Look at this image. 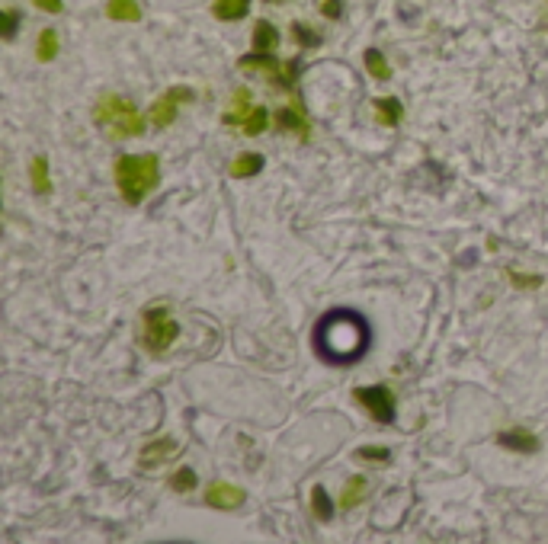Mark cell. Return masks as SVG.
<instances>
[{"label": "cell", "instance_id": "ffe728a7", "mask_svg": "<svg viewBox=\"0 0 548 544\" xmlns=\"http://www.w3.org/2000/svg\"><path fill=\"white\" fill-rule=\"evenodd\" d=\"M266 128H270V109H266V106H253L251 115H247V122H244V134L257 138V134H263Z\"/></svg>", "mask_w": 548, "mask_h": 544}, {"label": "cell", "instance_id": "7c38bea8", "mask_svg": "<svg viewBox=\"0 0 548 544\" xmlns=\"http://www.w3.org/2000/svg\"><path fill=\"white\" fill-rule=\"evenodd\" d=\"M276 45H279V29L270 23V19H257V26H253V51L273 55Z\"/></svg>", "mask_w": 548, "mask_h": 544}, {"label": "cell", "instance_id": "f1b7e54d", "mask_svg": "<svg viewBox=\"0 0 548 544\" xmlns=\"http://www.w3.org/2000/svg\"><path fill=\"white\" fill-rule=\"evenodd\" d=\"M36 6H39L42 13H61L65 10V4H61V0H33Z\"/></svg>", "mask_w": 548, "mask_h": 544}, {"label": "cell", "instance_id": "8992f818", "mask_svg": "<svg viewBox=\"0 0 548 544\" xmlns=\"http://www.w3.org/2000/svg\"><path fill=\"white\" fill-rule=\"evenodd\" d=\"M353 400L362 403L369 410L379 426H394L398 420V403H394V390L388 384H369V388H356L353 390Z\"/></svg>", "mask_w": 548, "mask_h": 544}, {"label": "cell", "instance_id": "9a60e30c", "mask_svg": "<svg viewBox=\"0 0 548 544\" xmlns=\"http://www.w3.org/2000/svg\"><path fill=\"white\" fill-rule=\"evenodd\" d=\"M247 10H251V0H215L212 4L215 19H221V23H238L247 16Z\"/></svg>", "mask_w": 548, "mask_h": 544}, {"label": "cell", "instance_id": "7a4b0ae2", "mask_svg": "<svg viewBox=\"0 0 548 544\" xmlns=\"http://www.w3.org/2000/svg\"><path fill=\"white\" fill-rule=\"evenodd\" d=\"M119 196L129 205H142L161 186V157L157 154H122L116 160Z\"/></svg>", "mask_w": 548, "mask_h": 544}, {"label": "cell", "instance_id": "277c9868", "mask_svg": "<svg viewBox=\"0 0 548 544\" xmlns=\"http://www.w3.org/2000/svg\"><path fill=\"white\" fill-rule=\"evenodd\" d=\"M238 68H244V70H263V74L270 77V80L276 83L279 90L292 93V90H295V80L302 77V58H292L289 64H283V61H276L273 55H260V51H253V55H244V58H241Z\"/></svg>", "mask_w": 548, "mask_h": 544}, {"label": "cell", "instance_id": "2e32d148", "mask_svg": "<svg viewBox=\"0 0 548 544\" xmlns=\"http://www.w3.org/2000/svg\"><path fill=\"white\" fill-rule=\"evenodd\" d=\"M375 112H379V122L388 128H398L401 119H404V106H401L398 96H385V100H375Z\"/></svg>", "mask_w": 548, "mask_h": 544}, {"label": "cell", "instance_id": "4fadbf2b", "mask_svg": "<svg viewBox=\"0 0 548 544\" xmlns=\"http://www.w3.org/2000/svg\"><path fill=\"white\" fill-rule=\"evenodd\" d=\"M251 109H253L251 106V90L241 87V90H234V102H231V109L221 115V122H225V125H244L247 115H251Z\"/></svg>", "mask_w": 548, "mask_h": 544}, {"label": "cell", "instance_id": "f546056e", "mask_svg": "<svg viewBox=\"0 0 548 544\" xmlns=\"http://www.w3.org/2000/svg\"><path fill=\"white\" fill-rule=\"evenodd\" d=\"M321 10H324V16L337 19V16L343 13V6H340V0H324V4H321Z\"/></svg>", "mask_w": 548, "mask_h": 544}, {"label": "cell", "instance_id": "ba28073f", "mask_svg": "<svg viewBox=\"0 0 548 544\" xmlns=\"http://www.w3.org/2000/svg\"><path fill=\"white\" fill-rule=\"evenodd\" d=\"M276 125L283 128V132H295L302 141L311 138L308 112H305V106H302V96H298V90H292V106H283V109H279Z\"/></svg>", "mask_w": 548, "mask_h": 544}, {"label": "cell", "instance_id": "603a6c76", "mask_svg": "<svg viewBox=\"0 0 548 544\" xmlns=\"http://www.w3.org/2000/svg\"><path fill=\"white\" fill-rule=\"evenodd\" d=\"M58 55V32L55 29H42L39 32V48H36V58L39 61H52Z\"/></svg>", "mask_w": 548, "mask_h": 544}, {"label": "cell", "instance_id": "6da1fadb", "mask_svg": "<svg viewBox=\"0 0 548 544\" xmlns=\"http://www.w3.org/2000/svg\"><path fill=\"white\" fill-rule=\"evenodd\" d=\"M311 349L330 368H353L372 349V324L356 307H330L311 326Z\"/></svg>", "mask_w": 548, "mask_h": 544}, {"label": "cell", "instance_id": "d4e9b609", "mask_svg": "<svg viewBox=\"0 0 548 544\" xmlns=\"http://www.w3.org/2000/svg\"><path fill=\"white\" fill-rule=\"evenodd\" d=\"M356 458L362 461H375V464H388L391 461V448H381V445H366L356 452Z\"/></svg>", "mask_w": 548, "mask_h": 544}, {"label": "cell", "instance_id": "8fae6325", "mask_svg": "<svg viewBox=\"0 0 548 544\" xmlns=\"http://www.w3.org/2000/svg\"><path fill=\"white\" fill-rule=\"evenodd\" d=\"M263 166H266V157H263V154L244 151V154H238V157L228 164V173H231L234 179H251V176H257Z\"/></svg>", "mask_w": 548, "mask_h": 544}, {"label": "cell", "instance_id": "5bb4252c", "mask_svg": "<svg viewBox=\"0 0 548 544\" xmlns=\"http://www.w3.org/2000/svg\"><path fill=\"white\" fill-rule=\"evenodd\" d=\"M174 452H176V442L174 439H161V442H154V445H144L142 448V467L164 464L167 458H174Z\"/></svg>", "mask_w": 548, "mask_h": 544}, {"label": "cell", "instance_id": "44dd1931", "mask_svg": "<svg viewBox=\"0 0 548 544\" xmlns=\"http://www.w3.org/2000/svg\"><path fill=\"white\" fill-rule=\"evenodd\" d=\"M362 496H366V477H349L347 486H343V493H340V506L343 509H353Z\"/></svg>", "mask_w": 548, "mask_h": 544}, {"label": "cell", "instance_id": "30bf717a", "mask_svg": "<svg viewBox=\"0 0 548 544\" xmlns=\"http://www.w3.org/2000/svg\"><path fill=\"white\" fill-rule=\"evenodd\" d=\"M497 445L520 454H535L539 452V435H532L529 429H507V432H497Z\"/></svg>", "mask_w": 548, "mask_h": 544}, {"label": "cell", "instance_id": "52a82bcc", "mask_svg": "<svg viewBox=\"0 0 548 544\" xmlns=\"http://www.w3.org/2000/svg\"><path fill=\"white\" fill-rule=\"evenodd\" d=\"M196 100V93H193V87H170L167 93L161 96L157 102H151V109H148V122L154 128H167V125H174V119H176V106L180 102H193Z\"/></svg>", "mask_w": 548, "mask_h": 544}, {"label": "cell", "instance_id": "cb8c5ba5", "mask_svg": "<svg viewBox=\"0 0 548 544\" xmlns=\"http://www.w3.org/2000/svg\"><path fill=\"white\" fill-rule=\"evenodd\" d=\"M196 484H199V477H196L193 467H180V471L170 474V490H176V493H189Z\"/></svg>", "mask_w": 548, "mask_h": 544}, {"label": "cell", "instance_id": "3957f363", "mask_svg": "<svg viewBox=\"0 0 548 544\" xmlns=\"http://www.w3.org/2000/svg\"><path fill=\"white\" fill-rule=\"evenodd\" d=\"M93 119H97V125L103 128L112 141L138 138V134H144V128H148V115H142L135 109V102L125 100V96H116V93H106L103 100L97 102Z\"/></svg>", "mask_w": 548, "mask_h": 544}, {"label": "cell", "instance_id": "e0dca14e", "mask_svg": "<svg viewBox=\"0 0 548 544\" xmlns=\"http://www.w3.org/2000/svg\"><path fill=\"white\" fill-rule=\"evenodd\" d=\"M29 176H33V192H36V196H48V192H52V173H48V157H46V154L33 157Z\"/></svg>", "mask_w": 548, "mask_h": 544}, {"label": "cell", "instance_id": "4316f807", "mask_svg": "<svg viewBox=\"0 0 548 544\" xmlns=\"http://www.w3.org/2000/svg\"><path fill=\"white\" fill-rule=\"evenodd\" d=\"M292 32H295V36H298V42H302V45H308V48H317V45H321V36H317V32H311V29H305L302 23H295V26H292Z\"/></svg>", "mask_w": 548, "mask_h": 544}, {"label": "cell", "instance_id": "ac0fdd59", "mask_svg": "<svg viewBox=\"0 0 548 544\" xmlns=\"http://www.w3.org/2000/svg\"><path fill=\"white\" fill-rule=\"evenodd\" d=\"M106 16L119 19V23H138L142 19V6L135 0H110L106 4Z\"/></svg>", "mask_w": 548, "mask_h": 544}, {"label": "cell", "instance_id": "83f0119b", "mask_svg": "<svg viewBox=\"0 0 548 544\" xmlns=\"http://www.w3.org/2000/svg\"><path fill=\"white\" fill-rule=\"evenodd\" d=\"M510 282H513V285H520V288L542 285V279H539V275H520V272H510Z\"/></svg>", "mask_w": 548, "mask_h": 544}, {"label": "cell", "instance_id": "5b68a950", "mask_svg": "<svg viewBox=\"0 0 548 544\" xmlns=\"http://www.w3.org/2000/svg\"><path fill=\"white\" fill-rule=\"evenodd\" d=\"M144 346H148L151 352H167L170 346H174V339L180 336V324H176L174 317H170L167 304H157V307H148L144 311Z\"/></svg>", "mask_w": 548, "mask_h": 544}, {"label": "cell", "instance_id": "7402d4cb", "mask_svg": "<svg viewBox=\"0 0 548 544\" xmlns=\"http://www.w3.org/2000/svg\"><path fill=\"white\" fill-rule=\"evenodd\" d=\"M366 68L375 80H388V77H391V68H388L385 55H381L379 48H366Z\"/></svg>", "mask_w": 548, "mask_h": 544}, {"label": "cell", "instance_id": "484cf974", "mask_svg": "<svg viewBox=\"0 0 548 544\" xmlns=\"http://www.w3.org/2000/svg\"><path fill=\"white\" fill-rule=\"evenodd\" d=\"M20 10H7L4 13V38H7V42H14L16 38V29H20Z\"/></svg>", "mask_w": 548, "mask_h": 544}, {"label": "cell", "instance_id": "d6986e66", "mask_svg": "<svg viewBox=\"0 0 548 544\" xmlns=\"http://www.w3.org/2000/svg\"><path fill=\"white\" fill-rule=\"evenodd\" d=\"M311 509H315L317 522H330V518H334V499H330V493L324 490L321 484L311 490Z\"/></svg>", "mask_w": 548, "mask_h": 544}, {"label": "cell", "instance_id": "9c48e42d", "mask_svg": "<svg viewBox=\"0 0 548 544\" xmlns=\"http://www.w3.org/2000/svg\"><path fill=\"white\" fill-rule=\"evenodd\" d=\"M244 499H247V493L241 490V486L225 484V480H215V484H209V490H206V506H212V509H234V506H241Z\"/></svg>", "mask_w": 548, "mask_h": 544}]
</instances>
